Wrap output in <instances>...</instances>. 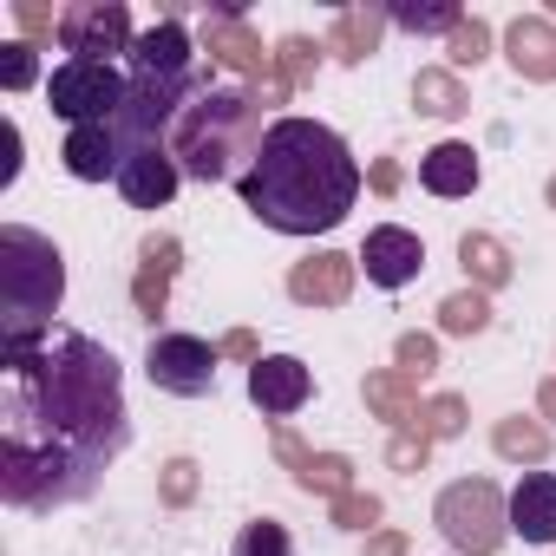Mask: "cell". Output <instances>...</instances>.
<instances>
[{
  "mask_svg": "<svg viewBox=\"0 0 556 556\" xmlns=\"http://www.w3.org/2000/svg\"><path fill=\"white\" fill-rule=\"evenodd\" d=\"M203 53L223 73H242V79H268L275 73V53H262V34H249V21H242L236 0H223V8L203 14Z\"/></svg>",
  "mask_w": 556,
  "mask_h": 556,
  "instance_id": "obj_10",
  "label": "cell"
},
{
  "mask_svg": "<svg viewBox=\"0 0 556 556\" xmlns=\"http://www.w3.org/2000/svg\"><path fill=\"white\" fill-rule=\"evenodd\" d=\"M0 144H8V164H0V190L21 177V125H0Z\"/></svg>",
  "mask_w": 556,
  "mask_h": 556,
  "instance_id": "obj_39",
  "label": "cell"
},
{
  "mask_svg": "<svg viewBox=\"0 0 556 556\" xmlns=\"http://www.w3.org/2000/svg\"><path fill=\"white\" fill-rule=\"evenodd\" d=\"M354 268H361V255L321 249V255H308V262L289 268V295H295L302 308H341V302L354 295Z\"/></svg>",
  "mask_w": 556,
  "mask_h": 556,
  "instance_id": "obj_15",
  "label": "cell"
},
{
  "mask_svg": "<svg viewBox=\"0 0 556 556\" xmlns=\"http://www.w3.org/2000/svg\"><path fill=\"white\" fill-rule=\"evenodd\" d=\"M236 190L255 223L282 229V236H321V229L348 223V210L361 197V164L341 131H328L315 118H275Z\"/></svg>",
  "mask_w": 556,
  "mask_h": 556,
  "instance_id": "obj_2",
  "label": "cell"
},
{
  "mask_svg": "<svg viewBox=\"0 0 556 556\" xmlns=\"http://www.w3.org/2000/svg\"><path fill=\"white\" fill-rule=\"evenodd\" d=\"M361 262H367L374 289H406V282H419V268H426V242L413 229H400V223H380V229H367Z\"/></svg>",
  "mask_w": 556,
  "mask_h": 556,
  "instance_id": "obj_13",
  "label": "cell"
},
{
  "mask_svg": "<svg viewBox=\"0 0 556 556\" xmlns=\"http://www.w3.org/2000/svg\"><path fill=\"white\" fill-rule=\"evenodd\" d=\"M321 53L328 47H315L308 34H282V40H275V79H282L289 92H308L315 73H321Z\"/></svg>",
  "mask_w": 556,
  "mask_h": 556,
  "instance_id": "obj_26",
  "label": "cell"
},
{
  "mask_svg": "<svg viewBox=\"0 0 556 556\" xmlns=\"http://www.w3.org/2000/svg\"><path fill=\"white\" fill-rule=\"evenodd\" d=\"M439 328L458 334V341L484 334V328H491V295H484V289H458V295H445V302H439Z\"/></svg>",
  "mask_w": 556,
  "mask_h": 556,
  "instance_id": "obj_27",
  "label": "cell"
},
{
  "mask_svg": "<svg viewBox=\"0 0 556 556\" xmlns=\"http://www.w3.org/2000/svg\"><path fill=\"white\" fill-rule=\"evenodd\" d=\"M197 491H203V465H197V458H164V471H157V497H164L170 510H190Z\"/></svg>",
  "mask_w": 556,
  "mask_h": 556,
  "instance_id": "obj_30",
  "label": "cell"
},
{
  "mask_svg": "<svg viewBox=\"0 0 556 556\" xmlns=\"http://www.w3.org/2000/svg\"><path fill=\"white\" fill-rule=\"evenodd\" d=\"M328 517H334L341 530H367V536H374V523H380V497H374V491H348V497L328 504Z\"/></svg>",
  "mask_w": 556,
  "mask_h": 556,
  "instance_id": "obj_35",
  "label": "cell"
},
{
  "mask_svg": "<svg viewBox=\"0 0 556 556\" xmlns=\"http://www.w3.org/2000/svg\"><path fill=\"white\" fill-rule=\"evenodd\" d=\"M177 262H184V242H177V236H144V249H138V275H131V308H138L144 321H157V315L170 308Z\"/></svg>",
  "mask_w": 556,
  "mask_h": 556,
  "instance_id": "obj_16",
  "label": "cell"
},
{
  "mask_svg": "<svg viewBox=\"0 0 556 556\" xmlns=\"http://www.w3.org/2000/svg\"><path fill=\"white\" fill-rule=\"evenodd\" d=\"M216 348H223V361H242V367H255V361H262V341H255L249 328H229Z\"/></svg>",
  "mask_w": 556,
  "mask_h": 556,
  "instance_id": "obj_38",
  "label": "cell"
},
{
  "mask_svg": "<svg viewBox=\"0 0 556 556\" xmlns=\"http://www.w3.org/2000/svg\"><path fill=\"white\" fill-rule=\"evenodd\" d=\"M177 184H184V170H177L170 144H131V151H125L118 190H125L131 210H164V203L177 197Z\"/></svg>",
  "mask_w": 556,
  "mask_h": 556,
  "instance_id": "obj_14",
  "label": "cell"
},
{
  "mask_svg": "<svg viewBox=\"0 0 556 556\" xmlns=\"http://www.w3.org/2000/svg\"><path fill=\"white\" fill-rule=\"evenodd\" d=\"M413 105H419L426 118H465V112H471V99H465V86H458L452 66H426V73L413 79Z\"/></svg>",
  "mask_w": 556,
  "mask_h": 556,
  "instance_id": "obj_25",
  "label": "cell"
},
{
  "mask_svg": "<svg viewBox=\"0 0 556 556\" xmlns=\"http://www.w3.org/2000/svg\"><path fill=\"white\" fill-rule=\"evenodd\" d=\"M47 105H53L66 125H112L118 105H125V79H118L105 60H66V66L47 79Z\"/></svg>",
  "mask_w": 556,
  "mask_h": 556,
  "instance_id": "obj_6",
  "label": "cell"
},
{
  "mask_svg": "<svg viewBox=\"0 0 556 556\" xmlns=\"http://www.w3.org/2000/svg\"><path fill=\"white\" fill-rule=\"evenodd\" d=\"M413 432H426L432 445H439V439H458V432H465V400H458V393H432V400L419 406V426H413Z\"/></svg>",
  "mask_w": 556,
  "mask_h": 556,
  "instance_id": "obj_31",
  "label": "cell"
},
{
  "mask_svg": "<svg viewBox=\"0 0 556 556\" xmlns=\"http://www.w3.org/2000/svg\"><path fill=\"white\" fill-rule=\"evenodd\" d=\"M393 367H400L406 380H432V374H439V341H432V334H400V341H393Z\"/></svg>",
  "mask_w": 556,
  "mask_h": 556,
  "instance_id": "obj_33",
  "label": "cell"
},
{
  "mask_svg": "<svg viewBox=\"0 0 556 556\" xmlns=\"http://www.w3.org/2000/svg\"><path fill=\"white\" fill-rule=\"evenodd\" d=\"M60 157H66V170L79 177V184H118V170H125V138L112 131V125H73L66 131V144H60Z\"/></svg>",
  "mask_w": 556,
  "mask_h": 556,
  "instance_id": "obj_17",
  "label": "cell"
},
{
  "mask_svg": "<svg viewBox=\"0 0 556 556\" xmlns=\"http://www.w3.org/2000/svg\"><path fill=\"white\" fill-rule=\"evenodd\" d=\"M66 295V255L53 236L27 229V223H8L0 229V348H21V341H40L53 328V308Z\"/></svg>",
  "mask_w": 556,
  "mask_h": 556,
  "instance_id": "obj_4",
  "label": "cell"
},
{
  "mask_svg": "<svg viewBox=\"0 0 556 556\" xmlns=\"http://www.w3.org/2000/svg\"><path fill=\"white\" fill-rule=\"evenodd\" d=\"M262 105L242 86H210L184 105V118L170 125V157L184 177L197 184H242L255 151H262Z\"/></svg>",
  "mask_w": 556,
  "mask_h": 556,
  "instance_id": "obj_3",
  "label": "cell"
},
{
  "mask_svg": "<svg viewBox=\"0 0 556 556\" xmlns=\"http://www.w3.org/2000/svg\"><path fill=\"white\" fill-rule=\"evenodd\" d=\"M458 262H465V275H471V289H510V275H517V255L497 242V236H484V229H471V236H458Z\"/></svg>",
  "mask_w": 556,
  "mask_h": 556,
  "instance_id": "obj_23",
  "label": "cell"
},
{
  "mask_svg": "<svg viewBox=\"0 0 556 556\" xmlns=\"http://www.w3.org/2000/svg\"><path fill=\"white\" fill-rule=\"evenodd\" d=\"M419 184H426L432 197H471V190H478V151L458 144V138L432 144V151L419 157Z\"/></svg>",
  "mask_w": 556,
  "mask_h": 556,
  "instance_id": "obj_21",
  "label": "cell"
},
{
  "mask_svg": "<svg viewBox=\"0 0 556 556\" xmlns=\"http://www.w3.org/2000/svg\"><path fill=\"white\" fill-rule=\"evenodd\" d=\"M275 458H282L289 471H295V484L308 491V497H348L354 491V458L348 452H308L289 426H275Z\"/></svg>",
  "mask_w": 556,
  "mask_h": 556,
  "instance_id": "obj_12",
  "label": "cell"
},
{
  "mask_svg": "<svg viewBox=\"0 0 556 556\" xmlns=\"http://www.w3.org/2000/svg\"><path fill=\"white\" fill-rule=\"evenodd\" d=\"M426 458H432V439L426 432H393V445H387V465L393 471H426Z\"/></svg>",
  "mask_w": 556,
  "mask_h": 556,
  "instance_id": "obj_36",
  "label": "cell"
},
{
  "mask_svg": "<svg viewBox=\"0 0 556 556\" xmlns=\"http://www.w3.org/2000/svg\"><path fill=\"white\" fill-rule=\"evenodd\" d=\"M387 21L406 27V34H445V40H452V34L465 27V8H452V0H432V8H393Z\"/></svg>",
  "mask_w": 556,
  "mask_h": 556,
  "instance_id": "obj_29",
  "label": "cell"
},
{
  "mask_svg": "<svg viewBox=\"0 0 556 556\" xmlns=\"http://www.w3.org/2000/svg\"><path fill=\"white\" fill-rule=\"evenodd\" d=\"M543 203H549V210H556V170H549V184H543Z\"/></svg>",
  "mask_w": 556,
  "mask_h": 556,
  "instance_id": "obj_43",
  "label": "cell"
},
{
  "mask_svg": "<svg viewBox=\"0 0 556 556\" xmlns=\"http://www.w3.org/2000/svg\"><path fill=\"white\" fill-rule=\"evenodd\" d=\"M229 556H295V536H289V523H275V517H249L236 530Z\"/></svg>",
  "mask_w": 556,
  "mask_h": 556,
  "instance_id": "obj_28",
  "label": "cell"
},
{
  "mask_svg": "<svg viewBox=\"0 0 556 556\" xmlns=\"http://www.w3.org/2000/svg\"><path fill=\"white\" fill-rule=\"evenodd\" d=\"M491 445H497V458H510V465H543V458H549V426L510 413V419L491 426Z\"/></svg>",
  "mask_w": 556,
  "mask_h": 556,
  "instance_id": "obj_24",
  "label": "cell"
},
{
  "mask_svg": "<svg viewBox=\"0 0 556 556\" xmlns=\"http://www.w3.org/2000/svg\"><path fill=\"white\" fill-rule=\"evenodd\" d=\"M367 413L374 419H387V426H400V432H413L419 426V380H406L400 367H387V374H367Z\"/></svg>",
  "mask_w": 556,
  "mask_h": 556,
  "instance_id": "obj_22",
  "label": "cell"
},
{
  "mask_svg": "<svg viewBox=\"0 0 556 556\" xmlns=\"http://www.w3.org/2000/svg\"><path fill=\"white\" fill-rule=\"evenodd\" d=\"M249 400L282 426L289 413H302L308 400H315V374L295 361V354H262L255 367H249Z\"/></svg>",
  "mask_w": 556,
  "mask_h": 556,
  "instance_id": "obj_11",
  "label": "cell"
},
{
  "mask_svg": "<svg viewBox=\"0 0 556 556\" xmlns=\"http://www.w3.org/2000/svg\"><path fill=\"white\" fill-rule=\"evenodd\" d=\"M510 530L523 543H556V471H523L510 491Z\"/></svg>",
  "mask_w": 556,
  "mask_h": 556,
  "instance_id": "obj_19",
  "label": "cell"
},
{
  "mask_svg": "<svg viewBox=\"0 0 556 556\" xmlns=\"http://www.w3.org/2000/svg\"><path fill=\"white\" fill-rule=\"evenodd\" d=\"M445 53H452V66H484L491 60V27L478 14H465V27L445 40Z\"/></svg>",
  "mask_w": 556,
  "mask_h": 556,
  "instance_id": "obj_34",
  "label": "cell"
},
{
  "mask_svg": "<svg viewBox=\"0 0 556 556\" xmlns=\"http://www.w3.org/2000/svg\"><path fill=\"white\" fill-rule=\"evenodd\" d=\"M60 47L73 60H105L112 53H131V14H125V0H73V8H60Z\"/></svg>",
  "mask_w": 556,
  "mask_h": 556,
  "instance_id": "obj_8",
  "label": "cell"
},
{
  "mask_svg": "<svg viewBox=\"0 0 556 556\" xmlns=\"http://www.w3.org/2000/svg\"><path fill=\"white\" fill-rule=\"evenodd\" d=\"M0 497L14 510L86 504L131 445L125 374L112 348L79 328H47L40 341L0 348Z\"/></svg>",
  "mask_w": 556,
  "mask_h": 556,
  "instance_id": "obj_1",
  "label": "cell"
},
{
  "mask_svg": "<svg viewBox=\"0 0 556 556\" xmlns=\"http://www.w3.org/2000/svg\"><path fill=\"white\" fill-rule=\"evenodd\" d=\"M216 361H223V348H210L197 334H157L151 354H144V374H151L157 393L203 400V393H216Z\"/></svg>",
  "mask_w": 556,
  "mask_h": 556,
  "instance_id": "obj_7",
  "label": "cell"
},
{
  "mask_svg": "<svg viewBox=\"0 0 556 556\" xmlns=\"http://www.w3.org/2000/svg\"><path fill=\"white\" fill-rule=\"evenodd\" d=\"M413 543H406V530H374L367 536V556H406Z\"/></svg>",
  "mask_w": 556,
  "mask_h": 556,
  "instance_id": "obj_40",
  "label": "cell"
},
{
  "mask_svg": "<svg viewBox=\"0 0 556 556\" xmlns=\"http://www.w3.org/2000/svg\"><path fill=\"white\" fill-rule=\"evenodd\" d=\"M504 60L517 66V79L556 86V21H543V14H517V21L504 27Z\"/></svg>",
  "mask_w": 556,
  "mask_h": 556,
  "instance_id": "obj_18",
  "label": "cell"
},
{
  "mask_svg": "<svg viewBox=\"0 0 556 556\" xmlns=\"http://www.w3.org/2000/svg\"><path fill=\"white\" fill-rule=\"evenodd\" d=\"M380 34H387V8H341L321 47H328L341 66H367V60L380 53Z\"/></svg>",
  "mask_w": 556,
  "mask_h": 556,
  "instance_id": "obj_20",
  "label": "cell"
},
{
  "mask_svg": "<svg viewBox=\"0 0 556 556\" xmlns=\"http://www.w3.org/2000/svg\"><path fill=\"white\" fill-rule=\"evenodd\" d=\"M14 21H21V34H27V40H40V34H53V40H60V14H53V8H40V0H21Z\"/></svg>",
  "mask_w": 556,
  "mask_h": 556,
  "instance_id": "obj_37",
  "label": "cell"
},
{
  "mask_svg": "<svg viewBox=\"0 0 556 556\" xmlns=\"http://www.w3.org/2000/svg\"><path fill=\"white\" fill-rule=\"evenodd\" d=\"M432 517H439V530H445V543H452L458 556H497L504 536H510V497H504L491 478H458V484H445L439 504H432Z\"/></svg>",
  "mask_w": 556,
  "mask_h": 556,
  "instance_id": "obj_5",
  "label": "cell"
},
{
  "mask_svg": "<svg viewBox=\"0 0 556 556\" xmlns=\"http://www.w3.org/2000/svg\"><path fill=\"white\" fill-rule=\"evenodd\" d=\"M138 79H164V86H184V92H210V79L197 73V47L184 34V21H157L151 34H138V47L125 53Z\"/></svg>",
  "mask_w": 556,
  "mask_h": 556,
  "instance_id": "obj_9",
  "label": "cell"
},
{
  "mask_svg": "<svg viewBox=\"0 0 556 556\" xmlns=\"http://www.w3.org/2000/svg\"><path fill=\"white\" fill-rule=\"evenodd\" d=\"M536 413H543V419H556V380H543V393H536Z\"/></svg>",
  "mask_w": 556,
  "mask_h": 556,
  "instance_id": "obj_42",
  "label": "cell"
},
{
  "mask_svg": "<svg viewBox=\"0 0 556 556\" xmlns=\"http://www.w3.org/2000/svg\"><path fill=\"white\" fill-rule=\"evenodd\" d=\"M367 184H374L380 197H393V190H400V164H393V157H374V170H367Z\"/></svg>",
  "mask_w": 556,
  "mask_h": 556,
  "instance_id": "obj_41",
  "label": "cell"
},
{
  "mask_svg": "<svg viewBox=\"0 0 556 556\" xmlns=\"http://www.w3.org/2000/svg\"><path fill=\"white\" fill-rule=\"evenodd\" d=\"M34 79H40V47L34 40H8V47H0V86L27 92Z\"/></svg>",
  "mask_w": 556,
  "mask_h": 556,
  "instance_id": "obj_32",
  "label": "cell"
}]
</instances>
